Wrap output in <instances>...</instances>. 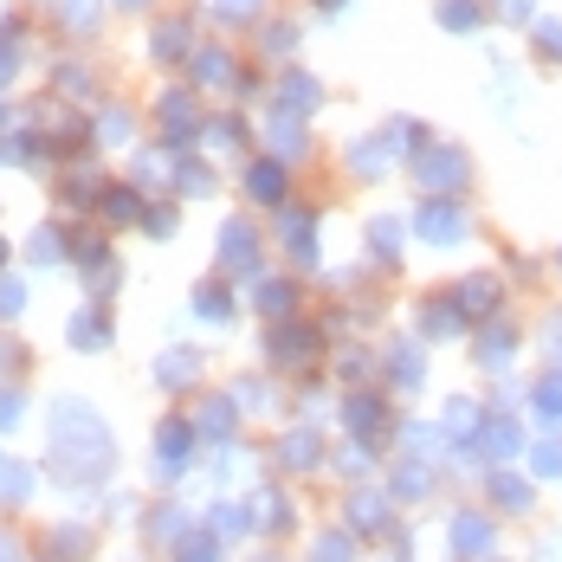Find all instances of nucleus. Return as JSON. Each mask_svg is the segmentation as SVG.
<instances>
[{"label":"nucleus","instance_id":"obj_2","mask_svg":"<svg viewBox=\"0 0 562 562\" xmlns=\"http://www.w3.org/2000/svg\"><path fill=\"white\" fill-rule=\"evenodd\" d=\"M537 407H543V420H562V382H557V375L537 389Z\"/></svg>","mask_w":562,"mask_h":562},{"label":"nucleus","instance_id":"obj_4","mask_svg":"<svg viewBox=\"0 0 562 562\" xmlns=\"http://www.w3.org/2000/svg\"><path fill=\"white\" fill-rule=\"evenodd\" d=\"M427 233H434V239H452V233H459V214L434 207V214H427Z\"/></svg>","mask_w":562,"mask_h":562},{"label":"nucleus","instance_id":"obj_5","mask_svg":"<svg viewBox=\"0 0 562 562\" xmlns=\"http://www.w3.org/2000/svg\"><path fill=\"white\" fill-rule=\"evenodd\" d=\"M517 440H524V434H517L510 420H498V427H492V452H517Z\"/></svg>","mask_w":562,"mask_h":562},{"label":"nucleus","instance_id":"obj_6","mask_svg":"<svg viewBox=\"0 0 562 562\" xmlns=\"http://www.w3.org/2000/svg\"><path fill=\"white\" fill-rule=\"evenodd\" d=\"M498 498H505V505H530V492H524L517 479H498Z\"/></svg>","mask_w":562,"mask_h":562},{"label":"nucleus","instance_id":"obj_1","mask_svg":"<svg viewBox=\"0 0 562 562\" xmlns=\"http://www.w3.org/2000/svg\"><path fill=\"white\" fill-rule=\"evenodd\" d=\"M485 543H492V524H485V517H459V524H452V550H465V557H479Z\"/></svg>","mask_w":562,"mask_h":562},{"label":"nucleus","instance_id":"obj_3","mask_svg":"<svg viewBox=\"0 0 562 562\" xmlns=\"http://www.w3.org/2000/svg\"><path fill=\"white\" fill-rule=\"evenodd\" d=\"M537 472H543V479H562V440L537 447Z\"/></svg>","mask_w":562,"mask_h":562}]
</instances>
